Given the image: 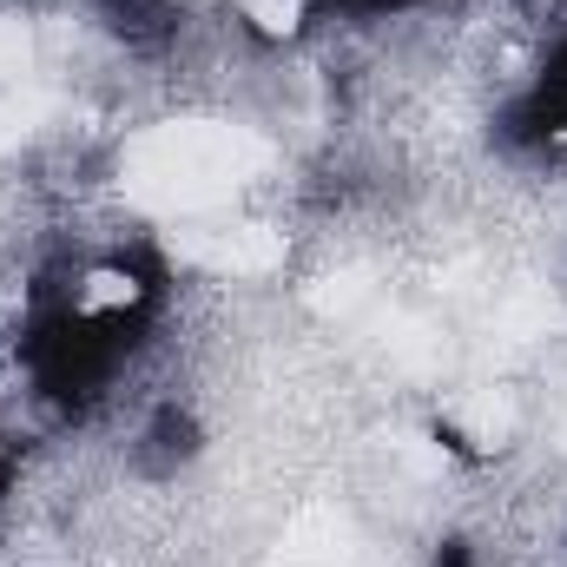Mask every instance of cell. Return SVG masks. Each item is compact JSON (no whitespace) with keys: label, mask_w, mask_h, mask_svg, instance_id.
<instances>
[{"label":"cell","mask_w":567,"mask_h":567,"mask_svg":"<svg viewBox=\"0 0 567 567\" xmlns=\"http://www.w3.org/2000/svg\"><path fill=\"white\" fill-rule=\"evenodd\" d=\"M502 133H508L515 145H555V140H567V33L548 47V60L528 73V86L515 93V106H508Z\"/></svg>","instance_id":"obj_1"},{"label":"cell","mask_w":567,"mask_h":567,"mask_svg":"<svg viewBox=\"0 0 567 567\" xmlns=\"http://www.w3.org/2000/svg\"><path fill=\"white\" fill-rule=\"evenodd\" d=\"M100 20L126 40V47H140V53H158V47H172L178 40V7L172 0H100Z\"/></svg>","instance_id":"obj_2"},{"label":"cell","mask_w":567,"mask_h":567,"mask_svg":"<svg viewBox=\"0 0 567 567\" xmlns=\"http://www.w3.org/2000/svg\"><path fill=\"white\" fill-rule=\"evenodd\" d=\"M145 468H158V475H172V468H185L192 455H198V423L185 416V410H158L152 423H145Z\"/></svg>","instance_id":"obj_3"},{"label":"cell","mask_w":567,"mask_h":567,"mask_svg":"<svg viewBox=\"0 0 567 567\" xmlns=\"http://www.w3.org/2000/svg\"><path fill=\"white\" fill-rule=\"evenodd\" d=\"M310 7H337V13H410L416 0H310Z\"/></svg>","instance_id":"obj_4"}]
</instances>
